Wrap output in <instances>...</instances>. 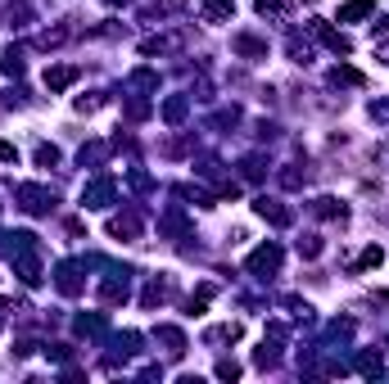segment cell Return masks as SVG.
Instances as JSON below:
<instances>
[{
  "mask_svg": "<svg viewBox=\"0 0 389 384\" xmlns=\"http://www.w3.org/2000/svg\"><path fill=\"white\" fill-rule=\"evenodd\" d=\"M380 263H385V249H380V244H371V249H362L358 271H371V267H380Z\"/></svg>",
  "mask_w": 389,
  "mask_h": 384,
  "instance_id": "cell-20",
  "label": "cell"
},
{
  "mask_svg": "<svg viewBox=\"0 0 389 384\" xmlns=\"http://www.w3.org/2000/svg\"><path fill=\"white\" fill-rule=\"evenodd\" d=\"M245 177H249V181H258V177H263V158H258V154L245 158Z\"/></svg>",
  "mask_w": 389,
  "mask_h": 384,
  "instance_id": "cell-27",
  "label": "cell"
},
{
  "mask_svg": "<svg viewBox=\"0 0 389 384\" xmlns=\"http://www.w3.org/2000/svg\"><path fill=\"white\" fill-rule=\"evenodd\" d=\"M168 290H172V285H168V280H159V276H154L150 285H145V294H141V307H159V303L168 299Z\"/></svg>",
  "mask_w": 389,
  "mask_h": 384,
  "instance_id": "cell-13",
  "label": "cell"
},
{
  "mask_svg": "<svg viewBox=\"0 0 389 384\" xmlns=\"http://www.w3.org/2000/svg\"><path fill=\"white\" fill-rule=\"evenodd\" d=\"M91 109H100V95H82L77 100V114H91Z\"/></svg>",
  "mask_w": 389,
  "mask_h": 384,
  "instance_id": "cell-30",
  "label": "cell"
},
{
  "mask_svg": "<svg viewBox=\"0 0 389 384\" xmlns=\"http://www.w3.org/2000/svg\"><path fill=\"white\" fill-rule=\"evenodd\" d=\"M72 82H77V68H72V64H59V68H45V86H50V91H68Z\"/></svg>",
  "mask_w": 389,
  "mask_h": 384,
  "instance_id": "cell-7",
  "label": "cell"
},
{
  "mask_svg": "<svg viewBox=\"0 0 389 384\" xmlns=\"http://www.w3.org/2000/svg\"><path fill=\"white\" fill-rule=\"evenodd\" d=\"M131 86H145V91H154V86H159V77H154L150 68H141V72H131Z\"/></svg>",
  "mask_w": 389,
  "mask_h": 384,
  "instance_id": "cell-24",
  "label": "cell"
},
{
  "mask_svg": "<svg viewBox=\"0 0 389 384\" xmlns=\"http://www.w3.org/2000/svg\"><path fill=\"white\" fill-rule=\"evenodd\" d=\"M0 68H5L9 77H23V50H14V45H9V50H5V64H0Z\"/></svg>",
  "mask_w": 389,
  "mask_h": 384,
  "instance_id": "cell-21",
  "label": "cell"
},
{
  "mask_svg": "<svg viewBox=\"0 0 389 384\" xmlns=\"http://www.w3.org/2000/svg\"><path fill=\"white\" fill-rule=\"evenodd\" d=\"M114 194H118L114 177H95L87 190H82V208H109V204H114Z\"/></svg>",
  "mask_w": 389,
  "mask_h": 384,
  "instance_id": "cell-3",
  "label": "cell"
},
{
  "mask_svg": "<svg viewBox=\"0 0 389 384\" xmlns=\"http://www.w3.org/2000/svg\"><path fill=\"white\" fill-rule=\"evenodd\" d=\"M312 28H317V36H322V41H326V45H331V50H335V55H349V50H354V45H349V36H344V32H335V28H326V23H312Z\"/></svg>",
  "mask_w": 389,
  "mask_h": 384,
  "instance_id": "cell-10",
  "label": "cell"
},
{
  "mask_svg": "<svg viewBox=\"0 0 389 384\" xmlns=\"http://www.w3.org/2000/svg\"><path fill=\"white\" fill-rule=\"evenodd\" d=\"M281 185H290V190H295V185H303V172H299V168H285V172H281Z\"/></svg>",
  "mask_w": 389,
  "mask_h": 384,
  "instance_id": "cell-28",
  "label": "cell"
},
{
  "mask_svg": "<svg viewBox=\"0 0 389 384\" xmlns=\"http://www.w3.org/2000/svg\"><path fill=\"white\" fill-rule=\"evenodd\" d=\"M253 213H258L263 221H272V226H290V221H295L290 208H281L276 199H267V194H263V199H253Z\"/></svg>",
  "mask_w": 389,
  "mask_h": 384,
  "instance_id": "cell-5",
  "label": "cell"
},
{
  "mask_svg": "<svg viewBox=\"0 0 389 384\" xmlns=\"http://www.w3.org/2000/svg\"><path fill=\"white\" fill-rule=\"evenodd\" d=\"M236 50H240V55H249V59H263V55H267V45H263V41H253V36H236Z\"/></svg>",
  "mask_w": 389,
  "mask_h": 384,
  "instance_id": "cell-19",
  "label": "cell"
},
{
  "mask_svg": "<svg viewBox=\"0 0 389 384\" xmlns=\"http://www.w3.org/2000/svg\"><path fill=\"white\" fill-rule=\"evenodd\" d=\"M159 339L168 344V353H172V357H181V353H186V334H181L177 326H159Z\"/></svg>",
  "mask_w": 389,
  "mask_h": 384,
  "instance_id": "cell-15",
  "label": "cell"
},
{
  "mask_svg": "<svg viewBox=\"0 0 389 384\" xmlns=\"http://www.w3.org/2000/svg\"><path fill=\"white\" fill-rule=\"evenodd\" d=\"M299 253H303V258H317V253H322V240H317V235H308V240H299Z\"/></svg>",
  "mask_w": 389,
  "mask_h": 384,
  "instance_id": "cell-25",
  "label": "cell"
},
{
  "mask_svg": "<svg viewBox=\"0 0 389 384\" xmlns=\"http://www.w3.org/2000/svg\"><path fill=\"white\" fill-rule=\"evenodd\" d=\"M163 5H172V9H177V5H186V0H163Z\"/></svg>",
  "mask_w": 389,
  "mask_h": 384,
  "instance_id": "cell-33",
  "label": "cell"
},
{
  "mask_svg": "<svg viewBox=\"0 0 389 384\" xmlns=\"http://www.w3.org/2000/svg\"><path fill=\"white\" fill-rule=\"evenodd\" d=\"M181 231H186V217H181L177 208H172V213L163 217V235H181Z\"/></svg>",
  "mask_w": 389,
  "mask_h": 384,
  "instance_id": "cell-23",
  "label": "cell"
},
{
  "mask_svg": "<svg viewBox=\"0 0 389 384\" xmlns=\"http://www.w3.org/2000/svg\"><path fill=\"white\" fill-rule=\"evenodd\" d=\"M258 14H281V0H258Z\"/></svg>",
  "mask_w": 389,
  "mask_h": 384,
  "instance_id": "cell-31",
  "label": "cell"
},
{
  "mask_svg": "<svg viewBox=\"0 0 389 384\" xmlns=\"http://www.w3.org/2000/svg\"><path fill=\"white\" fill-rule=\"evenodd\" d=\"M312 213H317V217H344V204L331 199V194H322V199L312 204Z\"/></svg>",
  "mask_w": 389,
  "mask_h": 384,
  "instance_id": "cell-18",
  "label": "cell"
},
{
  "mask_svg": "<svg viewBox=\"0 0 389 384\" xmlns=\"http://www.w3.org/2000/svg\"><path fill=\"white\" fill-rule=\"evenodd\" d=\"M376 5L371 0H349V5H339V23H358V18H371Z\"/></svg>",
  "mask_w": 389,
  "mask_h": 384,
  "instance_id": "cell-9",
  "label": "cell"
},
{
  "mask_svg": "<svg viewBox=\"0 0 389 384\" xmlns=\"http://www.w3.org/2000/svg\"><path fill=\"white\" fill-rule=\"evenodd\" d=\"M104 5H127V0H104Z\"/></svg>",
  "mask_w": 389,
  "mask_h": 384,
  "instance_id": "cell-34",
  "label": "cell"
},
{
  "mask_svg": "<svg viewBox=\"0 0 389 384\" xmlns=\"http://www.w3.org/2000/svg\"><path fill=\"white\" fill-rule=\"evenodd\" d=\"M55 163H59L55 145H36V168H55Z\"/></svg>",
  "mask_w": 389,
  "mask_h": 384,
  "instance_id": "cell-22",
  "label": "cell"
},
{
  "mask_svg": "<svg viewBox=\"0 0 389 384\" xmlns=\"http://www.w3.org/2000/svg\"><path fill=\"white\" fill-rule=\"evenodd\" d=\"M186 114H190V100H186V95H168V100H163V122H168V127H177Z\"/></svg>",
  "mask_w": 389,
  "mask_h": 384,
  "instance_id": "cell-8",
  "label": "cell"
},
{
  "mask_svg": "<svg viewBox=\"0 0 389 384\" xmlns=\"http://www.w3.org/2000/svg\"><path fill=\"white\" fill-rule=\"evenodd\" d=\"M109 321L100 312H91V317H77V334H87V339H95V334H104Z\"/></svg>",
  "mask_w": 389,
  "mask_h": 384,
  "instance_id": "cell-16",
  "label": "cell"
},
{
  "mask_svg": "<svg viewBox=\"0 0 389 384\" xmlns=\"http://www.w3.org/2000/svg\"><path fill=\"white\" fill-rule=\"evenodd\" d=\"M104 303H127V271H109V280L100 285Z\"/></svg>",
  "mask_w": 389,
  "mask_h": 384,
  "instance_id": "cell-6",
  "label": "cell"
},
{
  "mask_svg": "<svg viewBox=\"0 0 389 384\" xmlns=\"http://www.w3.org/2000/svg\"><path fill=\"white\" fill-rule=\"evenodd\" d=\"M55 285H59V294L77 299V294H82V263H59L55 267Z\"/></svg>",
  "mask_w": 389,
  "mask_h": 384,
  "instance_id": "cell-4",
  "label": "cell"
},
{
  "mask_svg": "<svg viewBox=\"0 0 389 384\" xmlns=\"http://www.w3.org/2000/svg\"><path fill=\"white\" fill-rule=\"evenodd\" d=\"M14 199H18L23 213L41 217V213H50V208H55V190H45V185H18Z\"/></svg>",
  "mask_w": 389,
  "mask_h": 384,
  "instance_id": "cell-1",
  "label": "cell"
},
{
  "mask_svg": "<svg viewBox=\"0 0 389 384\" xmlns=\"http://www.w3.org/2000/svg\"><path fill=\"white\" fill-rule=\"evenodd\" d=\"M0 163H18V150L9 141H0Z\"/></svg>",
  "mask_w": 389,
  "mask_h": 384,
  "instance_id": "cell-29",
  "label": "cell"
},
{
  "mask_svg": "<svg viewBox=\"0 0 389 384\" xmlns=\"http://www.w3.org/2000/svg\"><path fill=\"white\" fill-rule=\"evenodd\" d=\"M253 276H276V267H281V244H263V249H253L249 253V263H245Z\"/></svg>",
  "mask_w": 389,
  "mask_h": 384,
  "instance_id": "cell-2",
  "label": "cell"
},
{
  "mask_svg": "<svg viewBox=\"0 0 389 384\" xmlns=\"http://www.w3.org/2000/svg\"><path fill=\"white\" fill-rule=\"evenodd\" d=\"M358 371H362V375H380V371H385V366H380V349H376V353H371V349L358 353Z\"/></svg>",
  "mask_w": 389,
  "mask_h": 384,
  "instance_id": "cell-17",
  "label": "cell"
},
{
  "mask_svg": "<svg viewBox=\"0 0 389 384\" xmlns=\"http://www.w3.org/2000/svg\"><path fill=\"white\" fill-rule=\"evenodd\" d=\"M331 82L335 86H367V77H362L358 68H349V64H335L331 68Z\"/></svg>",
  "mask_w": 389,
  "mask_h": 384,
  "instance_id": "cell-14",
  "label": "cell"
},
{
  "mask_svg": "<svg viewBox=\"0 0 389 384\" xmlns=\"http://www.w3.org/2000/svg\"><path fill=\"white\" fill-rule=\"evenodd\" d=\"M136 231H141V221L131 217V213H123V217H109V235H114V240H131Z\"/></svg>",
  "mask_w": 389,
  "mask_h": 384,
  "instance_id": "cell-11",
  "label": "cell"
},
{
  "mask_svg": "<svg viewBox=\"0 0 389 384\" xmlns=\"http://www.w3.org/2000/svg\"><path fill=\"white\" fill-rule=\"evenodd\" d=\"M371 118H389V100H380V104H371Z\"/></svg>",
  "mask_w": 389,
  "mask_h": 384,
  "instance_id": "cell-32",
  "label": "cell"
},
{
  "mask_svg": "<svg viewBox=\"0 0 389 384\" xmlns=\"http://www.w3.org/2000/svg\"><path fill=\"white\" fill-rule=\"evenodd\" d=\"M236 375H240V362H231V357L217 362V380H236Z\"/></svg>",
  "mask_w": 389,
  "mask_h": 384,
  "instance_id": "cell-26",
  "label": "cell"
},
{
  "mask_svg": "<svg viewBox=\"0 0 389 384\" xmlns=\"http://www.w3.org/2000/svg\"><path fill=\"white\" fill-rule=\"evenodd\" d=\"M236 14V0H204V18L209 23H226Z\"/></svg>",
  "mask_w": 389,
  "mask_h": 384,
  "instance_id": "cell-12",
  "label": "cell"
}]
</instances>
